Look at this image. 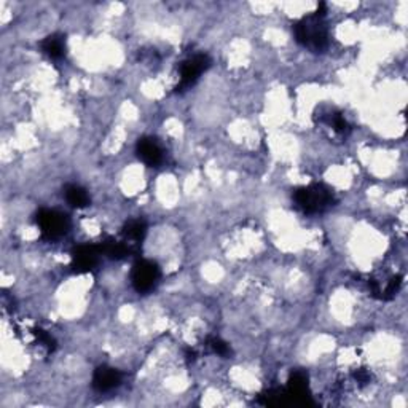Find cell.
<instances>
[{"label":"cell","instance_id":"obj_4","mask_svg":"<svg viewBox=\"0 0 408 408\" xmlns=\"http://www.w3.org/2000/svg\"><path fill=\"white\" fill-rule=\"evenodd\" d=\"M159 281V268L152 260H139L131 271L133 287L139 294H149L157 287Z\"/></svg>","mask_w":408,"mask_h":408},{"label":"cell","instance_id":"obj_14","mask_svg":"<svg viewBox=\"0 0 408 408\" xmlns=\"http://www.w3.org/2000/svg\"><path fill=\"white\" fill-rule=\"evenodd\" d=\"M354 378H356V381H359V384H362V386H364V384H369L370 383L371 375L367 370L360 369V370L356 371V374H354Z\"/></svg>","mask_w":408,"mask_h":408},{"label":"cell","instance_id":"obj_9","mask_svg":"<svg viewBox=\"0 0 408 408\" xmlns=\"http://www.w3.org/2000/svg\"><path fill=\"white\" fill-rule=\"evenodd\" d=\"M145 232H147L145 222L139 221V218H136V221H129L126 225L123 227L121 239L125 241V242H128V244L131 246L134 251H138L139 246L142 244V241H144Z\"/></svg>","mask_w":408,"mask_h":408},{"label":"cell","instance_id":"obj_13","mask_svg":"<svg viewBox=\"0 0 408 408\" xmlns=\"http://www.w3.org/2000/svg\"><path fill=\"white\" fill-rule=\"evenodd\" d=\"M208 346L211 348L212 353L217 354V356H222V357H227V356H230V353H232L228 343H225L222 338H218V336H211V338L208 340Z\"/></svg>","mask_w":408,"mask_h":408},{"label":"cell","instance_id":"obj_11","mask_svg":"<svg viewBox=\"0 0 408 408\" xmlns=\"http://www.w3.org/2000/svg\"><path fill=\"white\" fill-rule=\"evenodd\" d=\"M42 50L51 59H61L66 55V39L59 34H53L42 42Z\"/></svg>","mask_w":408,"mask_h":408},{"label":"cell","instance_id":"obj_1","mask_svg":"<svg viewBox=\"0 0 408 408\" xmlns=\"http://www.w3.org/2000/svg\"><path fill=\"white\" fill-rule=\"evenodd\" d=\"M294 34L300 45L312 51L319 53L327 48L329 29L324 22V18L316 13L301 18L297 25L294 26Z\"/></svg>","mask_w":408,"mask_h":408},{"label":"cell","instance_id":"obj_12","mask_svg":"<svg viewBox=\"0 0 408 408\" xmlns=\"http://www.w3.org/2000/svg\"><path fill=\"white\" fill-rule=\"evenodd\" d=\"M64 195H66L67 203L74 208H86L90 204V195L80 185H67Z\"/></svg>","mask_w":408,"mask_h":408},{"label":"cell","instance_id":"obj_2","mask_svg":"<svg viewBox=\"0 0 408 408\" xmlns=\"http://www.w3.org/2000/svg\"><path fill=\"white\" fill-rule=\"evenodd\" d=\"M294 203L305 214H317L335 206V195L322 183H311L308 187H300L292 195Z\"/></svg>","mask_w":408,"mask_h":408},{"label":"cell","instance_id":"obj_7","mask_svg":"<svg viewBox=\"0 0 408 408\" xmlns=\"http://www.w3.org/2000/svg\"><path fill=\"white\" fill-rule=\"evenodd\" d=\"M136 152H138V157L149 166H159L164 159V152L162 149V145L158 144L157 139L153 138H142L138 140V145H136Z\"/></svg>","mask_w":408,"mask_h":408},{"label":"cell","instance_id":"obj_3","mask_svg":"<svg viewBox=\"0 0 408 408\" xmlns=\"http://www.w3.org/2000/svg\"><path fill=\"white\" fill-rule=\"evenodd\" d=\"M37 225L44 238L59 239L70 228V221L64 212L55 209H44L37 214Z\"/></svg>","mask_w":408,"mask_h":408},{"label":"cell","instance_id":"obj_5","mask_svg":"<svg viewBox=\"0 0 408 408\" xmlns=\"http://www.w3.org/2000/svg\"><path fill=\"white\" fill-rule=\"evenodd\" d=\"M211 66V59L206 55H195L180 64V84L177 85V91L185 90L197 81L201 74L206 72Z\"/></svg>","mask_w":408,"mask_h":408},{"label":"cell","instance_id":"obj_6","mask_svg":"<svg viewBox=\"0 0 408 408\" xmlns=\"http://www.w3.org/2000/svg\"><path fill=\"white\" fill-rule=\"evenodd\" d=\"M103 254L100 246H80L72 254V268L77 273H88L98 265L99 256Z\"/></svg>","mask_w":408,"mask_h":408},{"label":"cell","instance_id":"obj_10","mask_svg":"<svg viewBox=\"0 0 408 408\" xmlns=\"http://www.w3.org/2000/svg\"><path fill=\"white\" fill-rule=\"evenodd\" d=\"M319 121L324 123V125H327L330 129H332L334 133L340 134V136H346L350 133V125H348L346 118L343 117V114L336 110H329L319 117Z\"/></svg>","mask_w":408,"mask_h":408},{"label":"cell","instance_id":"obj_8","mask_svg":"<svg viewBox=\"0 0 408 408\" xmlns=\"http://www.w3.org/2000/svg\"><path fill=\"white\" fill-rule=\"evenodd\" d=\"M121 383V374L114 367L103 365L96 369L93 375V388L99 393H107L120 386Z\"/></svg>","mask_w":408,"mask_h":408}]
</instances>
